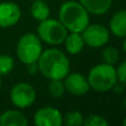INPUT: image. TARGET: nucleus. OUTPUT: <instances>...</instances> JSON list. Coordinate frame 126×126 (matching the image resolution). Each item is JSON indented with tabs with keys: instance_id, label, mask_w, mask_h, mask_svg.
Here are the masks:
<instances>
[{
	"instance_id": "nucleus-21",
	"label": "nucleus",
	"mask_w": 126,
	"mask_h": 126,
	"mask_svg": "<svg viewBox=\"0 0 126 126\" xmlns=\"http://www.w3.org/2000/svg\"><path fill=\"white\" fill-rule=\"evenodd\" d=\"M116 74H117V80L126 85V60L121 62L116 67Z\"/></svg>"
},
{
	"instance_id": "nucleus-13",
	"label": "nucleus",
	"mask_w": 126,
	"mask_h": 126,
	"mask_svg": "<svg viewBox=\"0 0 126 126\" xmlns=\"http://www.w3.org/2000/svg\"><path fill=\"white\" fill-rule=\"evenodd\" d=\"M90 15L102 16L111 9L113 0H79Z\"/></svg>"
},
{
	"instance_id": "nucleus-11",
	"label": "nucleus",
	"mask_w": 126,
	"mask_h": 126,
	"mask_svg": "<svg viewBox=\"0 0 126 126\" xmlns=\"http://www.w3.org/2000/svg\"><path fill=\"white\" fill-rule=\"evenodd\" d=\"M109 30L117 38L126 37V9L118 10L112 16L109 24Z\"/></svg>"
},
{
	"instance_id": "nucleus-15",
	"label": "nucleus",
	"mask_w": 126,
	"mask_h": 126,
	"mask_svg": "<svg viewBox=\"0 0 126 126\" xmlns=\"http://www.w3.org/2000/svg\"><path fill=\"white\" fill-rule=\"evenodd\" d=\"M30 13L37 21H43L50 17V7L46 0H34L30 7Z\"/></svg>"
},
{
	"instance_id": "nucleus-18",
	"label": "nucleus",
	"mask_w": 126,
	"mask_h": 126,
	"mask_svg": "<svg viewBox=\"0 0 126 126\" xmlns=\"http://www.w3.org/2000/svg\"><path fill=\"white\" fill-rule=\"evenodd\" d=\"M15 67V60L9 54H0V76H6L12 72Z\"/></svg>"
},
{
	"instance_id": "nucleus-9",
	"label": "nucleus",
	"mask_w": 126,
	"mask_h": 126,
	"mask_svg": "<svg viewBox=\"0 0 126 126\" xmlns=\"http://www.w3.org/2000/svg\"><path fill=\"white\" fill-rule=\"evenodd\" d=\"M33 123L37 126H61L63 124V115L55 107L44 106L34 113Z\"/></svg>"
},
{
	"instance_id": "nucleus-1",
	"label": "nucleus",
	"mask_w": 126,
	"mask_h": 126,
	"mask_svg": "<svg viewBox=\"0 0 126 126\" xmlns=\"http://www.w3.org/2000/svg\"><path fill=\"white\" fill-rule=\"evenodd\" d=\"M37 64L39 72L48 80H63L71 71L69 58L57 48L42 51Z\"/></svg>"
},
{
	"instance_id": "nucleus-17",
	"label": "nucleus",
	"mask_w": 126,
	"mask_h": 126,
	"mask_svg": "<svg viewBox=\"0 0 126 126\" xmlns=\"http://www.w3.org/2000/svg\"><path fill=\"white\" fill-rule=\"evenodd\" d=\"M48 92L53 98H60L65 93V86L63 80H50L48 85Z\"/></svg>"
},
{
	"instance_id": "nucleus-3",
	"label": "nucleus",
	"mask_w": 126,
	"mask_h": 126,
	"mask_svg": "<svg viewBox=\"0 0 126 126\" xmlns=\"http://www.w3.org/2000/svg\"><path fill=\"white\" fill-rule=\"evenodd\" d=\"M86 78L90 89L97 93H106L111 91L114 84L118 81L115 65L106 64L103 62L94 65L90 70Z\"/></svg>"
},
{
	"instance_id": "nucleus-12",
	"label": "nucleus",
	"mask_w": 126,
	"mask_h": 126,
	"mask_svg": "<svg viewBox=\"0 0 126 126\" xmlns=\"http://www.w3.org/2000/svg\"><path fill=\"white\" fill-rule=\"evenodd\" d=\"M0 125L1 126H27L28 120L22 112L18 110H8L0 113Z\"/></svg>"
},
{
	"instance_id": "nucleus-26",
	"label": "nucleus",
	"mask_w": 126,
	"mask_h": 126,
	"mask_svg": "<svg viewBox=\"0 0 126 126\" xmlns=\"http://www.w3.org/2000/svg\"><path fill=\"white\" fill-rule=\"evenodd\" d=\"M1 85H2V82H1V76H0V90H1Z\"/></svg>"
},
{
	"instance_id": "nucleus-22",
	"label": "nucleus",
	"mask_w": 126,
	"mask_h": 126,
	"mask_svg": "<svg viewBox=\"0 0 126 126\" xmlns=\"http://www.w3.org/2000/svg\"><path fill=\"white\" fill-rule=\"evenodd\" d=\"M125 86H126V85L124 84V83L117 81V82L114 84V86L112 87V90L114 91V93H115V94H122L123 92H124V90H125Z\"/></svg>"
},
{
	"instance_id": "nucleus-14",
	"label": "nucleus",
	"mask_w": 126,
	"mask_h": 126,
	"mask_svg": "<svg viewBox=\"0 0 126 126\" xmlns=\"http://www.w3.org/2000/svg\"><path fill=\"white\" fill-rule=\"evenodd\" d=\"M63 44H64V48L66 50V52L72 55H76L79 53H81L85 46L82 34L78 32L67 33L66 38L63 41Z\"/></svg>"
},
{
	"instance_id": "nucleus-23",
	"label": "nucleus",
	"mask_w": 126,
	"mask_h": 126,
	"mask_svg": "<svg viewBox=\"0 0 126 126\" xmlns=\"http://www.w3.org/2000/svg\"><path fill=\"white\" fill-rule=\"evenodd\" d=\"M27 70H28L29 74H31V75H34L35 73H38V72H39V69H38L37 62H35V63H30V64H27Z\"/></svg>"
},
{
	"instance_id": "nucleus-4",
	"label": "nucleus",
	"mask_w": 126,
	"mask_h": 126,
	"mask_svg": "<svg viewBox=\"0 0 126 126\" xmlns=\"http://www.w3.org/2000/svg\"><path fill=\"white\" fill-rule=\"evenodd\" d=\"M42 51V41L35 33L31 32L26 33L20 38L16 49L19 61L26 65L37 62Z\"/></svg>"
},
{
	"instance_id": "nucleus-19",
	"label": "nucleus",
	"mask_w": 126,
	"mask_h": 126,
	"mask_svg": "<svg viewBox=\"0 0 126 126\" xmlns=\"http://www.w3.org/2000/svg\"><path fill=\"white\" fill-rule=\"evenodd\" d=\"M83 122H84V116L79 111L67 112L63 116V124L66 126H80L83 125Z\"/></svg>"
},
{
	"instance_id": "nucleus-5",
	"label": "nucleus",
	"mask_w": 126,
	"mask_h": 126,
	"mask_svg": "<svg viewBox=\"0 0 126 126\" xmlns=\"http://www.w3.org/2000/svg\"><path fill=\"white\" fill-rule=\"evenodd\" d=\"M69 31L57 19H48L39 22L37 27V35L42 42L49 46H60L66 38Z\"/></svg>"
},
{
	"instance_id": "nucleus-28",
	"label": "nucleus",
	"mask_w": 126,
	"mask_h": 126,
	"mask_svg": "<svg viewBox=\"0 0 126 126\" xmlns=\"http://www.w3.org/2000/svg\"><path fill=\"white\" fill-rule=\"evenodd\" d=\"M33 1H34V0H33Z\"/></svg>"
},
{
	"instance_id": "nucleus-8",
	"label": "nucleus",
	"mask_w": 126,
	"mask_h": 126,
	"mask_svg": "<svg viewBox=\"0 0 126 126\" xmlns=\"http://www.w3.org/2000/svg\"><path fill=\"white\" fill-rule=\"evenodd\" d=\"M65 92L74 96H83L90 91L87 78L80 72H70L64 79Z\"/></svg>"
},
{
	"instance_id": "nucleus-20",
	"label": "nucleus",
	"mask_w": 126,
	"mask_h": 126,
	"mask_svg": "<svg viewBox=\"0 0 126 126\" xmlns=\"http://www.w3.org/2000/svg\"><path fill=\"white\" fill-rule=\"evenodd\" d=\"M83 125L86 126H107L109 122L105 120L104 116L100 114H91L86 118H84Z\"/></svg>"
},
{
	"instance_id": "nucleus-6",
	"label": "nucleus",
	"mask_w": 126,
	"mask_h": 126,
	"mask_svg": "<svg viewBox=\"0 0 126 126\" xmlns=\"http://www.w3.org/2000/svg\"><path fill=\"white\" fill-rule=\"evenodd\" d=\"M37 100V91L31 84L20 82L13 85L10 91V101L18 109H28Z\"/></svg>"
},
{
	"instance_id": "nucleus-16",
	"label": "nucleus",
	"mask_w": 126,
	"mask_h": 126,
	"mask_svg": "<svg viewBox=\"0 0 126 126\" xmlns=\"http://www.w3.org/2000/svg\"><path fill=\"white\" fill-rule=\"evenodd\" d=\"M101 60H102L103 63H106V64H117L118 61H120V51L115 47H105L102 50V53H101Z\"/></svg>"
},
{
	"instance_id": "nucleus-27",
	"label": "nucleus",
	"mask_w": 126,
	"mask_h": 126,
	"mask_svg": "<svg viewBox=\"0 0 126 126\" xmlns=\"http://www.w3.org/2000/svg\"><path fill=\"white\" fill-rule=\"evenodd\" d=\"M124 106H125V109H126V97L124 98Z\"/></svg>"
},
{
	"instance_id": "nucleus-2",
	"label": "nucleus",
	"mask_w": 126,
	"mask_h": 126,
	"mask_svg": "<svg viewBox=\"0 0 126 126\" xmlns=\"http://www.w3.org/2000/svg\"><path fill=\"white\" fill-rule=\"evenodd\" d=\"M59 21L69 32L82 33L90 24V13L79 1L69 0L60 7Z\"/></svg>"
},
{
	"instance_id": "nucleus-25",
	"label": "nucleus",
	"mask_w": 126,
	"mask_h": 126,
	"mask_svg": "<svg viewBox=\"0 0 126 126\" xmlns=\"http://www.w3.org/2000/svg\"><path fill=\"white\" fill-rule=\"evenodd\" d=\"M123 125H124V126H126V117L124 118V120H123Z\"/></svg>"
},
{
	"instance_id": "nucleus-24",
	"label": "nucleus",
	"mask_w": 126,
	"mask_h": 126,
	"mask_svg": "<svg viewBox=\"0 0 126 126\" xmlns=\"http://www.w3.org/2000/svg\"><path fill=\"white\" fill-rule=\"evenodd\" d=\"M123 50L126 53V37L124 38V41H123Z\"/></svg>"
},
{
	"instance_id": "nucleus-7",
	"label": "nucleus",
	"mask_w": 126,
	"mask_h": 126,
	"mask_svg": "<svg viewBox=\"0 0 126 126\" xmlns=\"http://www.w3.org/2000/svg\"><path fill=\"white\" fill-rule=\"evenodd\" d=\"M82 38L84 40L85 46L93 49H100L106 46L110 41L111 32L106 27L98 23L89 24L82 31Z\"/></svg>"
},
{
	"instance_id": "nucleus-10",
	"label": "nucleus",
	"mask_w": 126,
	"mask_h": 126,
	"mask_svg": "<svg viewBox=\"0 0 126 126\" xmlns=\"http://www.w3.org/2000/svg\"><path fill=\"white\" fill-rule=\"evenodd\" d=\"M21 9L16 2H0V27L9 28L13 27L21 19Z\"/></svg>"
}]
</instances>
